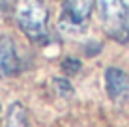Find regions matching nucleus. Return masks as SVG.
Returning <instances> with one entry per match:
<instances>
[{"label":"nucleus","instance_id":"0eeeda50","mask_svg":"<svg viewBox=\"0 0 129 127\" xmlns=\"http://www.w3.org/2000/svg\"><path fill=\"white\" fill-rule=\"evenodd\" d=\"M60 67H62V71H64L66 75H75V73H79V71H81V67H82V62H81L79 58L68 56V58H64V60H62Z\"/></svg>","mask_w":129,"mask_h":127},{"label":"nucleus","instance_id":"39448f33","mask_svg":"<svg viewBox=\"0 0 129 127\" xmlns=\"http://www.w3.org/2000/svg\"><path fill=\"white\" fill-rule=\"evenodd\" d=\"M21 69V58L17 54V47L10 37H0V78L13 77Z\"/></svg>","mask_w":129,"mask_h":127},{"label":"nucleus","instance_id":"6e6552de","mask_svg":"<svg viewBox=\"0 0 129 127\" xmlns=\"http://www.w3.org/2000/svg\"><path fill=\"white\" fill-rule=\"evenodd\" d=\"M52 84H54V90H56V94L62 95V97H69L71 94H73V86H71V82L68 80V78H54L52 80Z\"/></svg>","mask_w":129,"mask_h":127},{"label":"nucleus","instance_id":"1a4fd4ad","mask_svg":"<svg viewBox=\"0 0 129 127\" xmlns=\"http://www.w3.org/2000/svg\"><path fill=\"white\" fill-rule=\"evenodd\" d=\"M17 0H0V15H10V13L15 10Z\"/></svg>","mask_w":129,"mask_h":127},{"label":"nucleus","instance_id":"7ed1b4c3","mask_svg":"<svg viewBox=\"0 0 129 127\" xmlns=\"http://www.w3.org/2000/svg\"><path fill=\"white\" fill-rule=\"evenodd\" d=\"M95 2L94 0H64L62 2L60 30L69 36L82 32L92 17Z\"/></svg>","mask_w":129,"mask_h":127},{"label":"nucleus","instance_id":"f257e3e1","mask_svg":"<svg viewBox=\"0 0 129 127\" xmlns=\"http://www.w3.org/2000/svg\"><path fill=\"white\" fill-rule=\"evenodd\" d=\"M15 19L21 32L36 43L49 39V10L45 0H17Z\"/></svg>","mask_w":129,"mask_h":127},{"label":"nucleus","instance_id":"9d476101","mask_svg":"<svg viewBox=\"0 0 129 127\" xmlns=\"http://www.w3.org/2000/svg\"><path fill=\"white\" fill-rule=\"evenodd\" d=\"M0 116H2V108H0Z\"/></svg>","mask_w":129,"mask_h":127},{"label":"nucleus","instance_id":"423d86ee","mask_svg":"<svg viewBox=\"0 0 129 127\" xmlns=\"http://www.w3.org/2000/svg\"><path fill=\"white\" fill-rule=\"evenodd\" d=\"M6 127H28V110L23 103L15 101L10 105L6 114Z\"/></svg>","mask_w":129,"mask_h":127},{"label":"nucleus","instance_id":"f03ea898","mask_svg":"<svg viewBox=\"0 0 129 127\" xmlns=\"http://www.w3.org/2000/svg\"><path fill=\"white\" fill-rule=\"evenodd\" d=\"M103 26L112 39L129 43V6L125 0H94Z\"/></svg>","mask_w":129,"mask_h":127},{"label":"nucleus","instance_id":"20e7f679","mask_svg":"<svg viewBox=\"0 0 129 127\" xmlns=\"http://www.w3.org/2000/svg\"><path fill=\"white\" fill-rule=\"evenodd\" d=\"M105 90L112 101H125L129 97V73L120 67H109L105 71Z\"/></svg>","mask_w":129,"mask_h":127}]
</instances>
